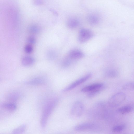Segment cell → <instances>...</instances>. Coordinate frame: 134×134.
I'll list each match as a JSON object with an SVG mask.
<instances>
[{
	"label": "cell",
	"instance_id": "2",
	"mask_svg": "<svg viewBox=\"0 0 134 134\" xmlns=\"http://www.w3.org/2000/svg\"><path fill=\"white\" fill-rule=\"evenodd\" d=\"M126 98V95L124 93L122 92H118L110 98L108 101V104L110 107H116L121 104L125 100Z\"/></svg>",
	"mask_w": 134,
	"mask_h": 134
},
{
	"label": "cell",
	"instance_id": "4",
	"mask_svg": "<svg viewBox=\"0 0 134 134\" xmlns=\"http://www.w3.org/2000/svg\"><path fill=\"white\" fill-rule=\"evenodd\" d=\"M93 35L92 32L89 29H81L79 32L78 40L80 43H85L91 39L93 37Z\"/></svg>",
	"mask_w": 134,
	"mask_h": 134
},
{
	"label": "cell",
	"instance_id": "19",
	"mask_svg": "<svg viewBox=\"0 0 134 134\" xmlns=\"http://www.w3.org/2000/svg\"><path fill=\"white\" fill-rule=\"evenodd\" d=\"M125 125L124 124L116 126L113 128L112 131L115 132H118L122 131L125 129Z\"/></svg>",
	"mask_w": 134,
	"mask_h": 134
},
{
	"label": "cell",
	"instance_id": "11",
	"mask_svg": "<svg viewBox=\"0 0 134 134\" xmlns=\"http://www.w3.org/2000/svg\"><path fill=\"white\" fill-rule=\"evenodd\" d=\"M67 26L70 29H74L77 27L79 24V22L77 19L71 18L69 19L67 22Z\"/></svg>",
	"mask_w": 134,
	"mask_h": 134
},
{
	"label": "cell",
	"instance_id": "6",
	"mask_svg": "<svg viewBox=\"0 0 134 134\" xmlns=\"http://www.w3.org/2000/svg\"><path fill=\"white\" fill-rule=\"evenodd\" d=\"M98 128V125L91 123L81 124L75 126L74 130L76 131H81L88 130H95Z\"/></svg>",
	"mask_w": 134,
	"mask_h": 134
},
{
	"label": "cell",
	"instance_id": "16",
	"mask_svg": "<svg viewBox=\"0 0 134 134\" xmlns=\"http://www.w3.org/2000/svg\"><path fill=\"white\" fill-rule=\"evenodd\" d=\"M104 87L105 86L89 92L87 94L88 97L89 98L94 97L103 90Z\"/></svg>",
	"mask_w": 134,
	"mask_h": 134
},
{
	"label": "cell",
	"instance_id": "23",
	"mask_svg": "<svg viewBox=\"0 0 134 134\" xmlns=\"http://www.w3.org/2000/svg\"><path fill=\"white\" fill-rule=\"evenodd\" d=\"M34 4L36 5H40L43 4L44 2L42 0H34Z\"/></svg>",
	"mask_w": 134,
	"mask_h": 134
},
{
	"label": "cell",
	"instance_id": "12",
	"mask_svg": "<svg viewBox=\"0 0 134 134\" xmlns=\"http://www.w3.org/2000/svg\"><path fill=\"white\" fill-rule=\"evenodd\" d=\"M133 109V107L131 105H126L118 109V112L122 114L129 113L132 111Z\"/></svg>",
	"mask_w": 134,
	"mask_h": 134
},
{
	"label": "cell",
	"instance_id": "22",
	"mask_svg": "<svg viewBox=\"0 0 134 134\" xmlns=\"http://www.w3.org/2000/svg\"><path fill=\"white\" fill-rule=\"evenodd\" d=\"M27 41L29 44H34L35 43L36 40L34 37L31 36L28 38Z\"/></svg>",
	"mask_w": 134,
	"mask_h": 134
},
{
	"label": "cell",
	"instance_id": "24",
	"mask_svg": "<svg viewBox=\"0 0 134 134\" xmlns=\"http://www.w3.org/2000/svg\"><path fill=\"white\" fill-rule=\"evenodd\" d=\"M70 63V62L69 59H66L63 62V65L64 67H66L69 65Z\"/></svg>",
	"mask_w": 134,
	"mask_h": 134
},
{
	"label": "cell",
	"instance_id": "9",
	"mask_svg": "<svg viewBox=\"0 0 134 134\" xmlns=\"http://www.w3.org/2000/svg\"><path fill=\"white\" fill-rule=\"evenodd\" d=\"M45 80L42 77H38L33 79L26 82V83L32 85H41L44 84Z\"/></svg>",
	"mask_w": 134,
	"mask_h": 134
},
{
	"label": "cell",
	"instance_id": "20",
	"mask_svg": "<svg viewBox=\"0 0 134 134\" xmlns=\"http://www.w3.org/2000/svg\"><path fill=\"white\" fill-rule=\"evenodd\" d=\"M134 88V83L133 82H130L125 85L122 87L123 90H133Z\"/></svg>",
	"mask_w": 134,
	"mask_h": 134
},
{
	"label": "cell",
	"instance_id": "3",
	"mask_svg": "<svg viewBox=\"0 0 134 134\" xmlns=\"http://www.w3.org/2000/svg\"><path fill=\"white\" fill-rule=\"evenodd\" d=\"M84 106L83 103L80 101L75 102L71 108L70 115L73 119H75L80 117L84 111Z\"/></svg>",
	"mask_w": 134,
	"mask_h": 134
},
{
	"label": "cell",
	"instance_id": "17",
	"mask_svg": "<svg viewBox=\"0 0 134 134\" xmlns=\"http://www.w3.org/2000/svg\"><path fill=\"white\" fill-rule=\"evenodd\" d=\"M99 19L98 16L95 15H90L88 18V21L90 24L92 25L97 24L99 22Z\"/></svg>",
	"mask_w": 134,
	"mask_h": 134
},
{
	"label": "cell",
	"instance_id": "8",
	"mask_svg": "<svg viewBox=\"0 0 134 134\" xmlns=\"http://www.w3.org/2000/svg\"><path fill=\"white\" fill-rule=\"evenodd\" d=\"M104 86V84L102 83L94 84L83 87L81 89V91L83 92H89Z\"/></svg>",
	"mask_w": 134,
	"mask_h": 134
},
{
	"label": "cell",
	"instance_id": "5",
	"mask_svg": "<svg viewBox=\"0 0 134 134\" xmlns=\"http://www.w3.org/2000/svg\"><path fill=\"white\" fill-rule=\"evenodd\" d=\"M92 74H88L84 76L76 81L62 90L63 92L69 91L84 82L91 77Z\"/></svg>",
	"mask_w": 134,
	"mask_h": 134
},
{
	"label": "cell",
	"instance_id": "7",
	"mask_svg": "<svg viewBox=\"0 0 134 134\" xmlns=\"http://www.w3.org/2000/svg\"><path fill=\"white\" fill-rule=\"evenodd\" d=\"M84 55V53L81 51L77 49L72 50L68 54L69 58L74 60L80 59L83 57Z\"/></svg>",
	"mask_w": 134,
	"mask_h": 134
},
{
	"label": "cell",
	"instance_id": "14",
	"mask_svg": "<svg viewBox=\"0 0 134 134\" xmlns=\"http://www.w3.org/2000/svg\"><path fill=\"white\" fill-rule=\"evenodd\" d=\"M2 107L5 109L10 111H14L16 108V105L12 103H4L2 105Z\"/></svg>",
	"mask_w": 134,
	"mask_h": 134
},
{
	"label": "cell",
	"instance_id": "10",
	"mask_svg": "<svg viewBox=\"0 0 134 134\" xmlns=\"http://www.w3.org/2000/svg\"><path fill=\"white\" fill-rule=\"evenodd\" d=\"M34 59L32 57L28 56L23 57L21 60L22 64L25 66L31 65L34 63Z\"/></svg>",
	"mask_w": 134,
	"mask_h": 134
},
{
	"label": "cell",
	"instance_id": "13",
	"mask_svg": "<svg viewBox=\"0 0 134 134\" xmlns=\"http://www.w3.org/2000/svg\"><path fill=\"white\" fill-rule=\"evenodd\" d=\"M118 75L117 71L114 69L108 70L105 72V76L109 78H115L117 77Z\"/></svg>",
	"mask_w": 134,
	"mask_h": 134
},
{
	"label": "cell",
	"instance_id": "18",
	"mask_svg": "<svg viewBox=\"0 0 134 134\" xmlns=\"http://www.w3.org/2000/svg\"><path fill=\"white\" fill-rule=\"evenodd\" d=\"M40 30L39 27L35 24L32 25L29 27V32L31 34H36L38 33Z\"/></svg>",
	"mask_w": 134,
	"mask_h": 134
},
{
	"label": "cell",
	"instance_id": "15",
	"mask_svg": "<svg viewBox=\"0 0 134 134\" xmlns=\"http://www.w3.org/2000/svg\"><path fill=\"white\" fill-rule=\"evenodd\" d=\"M26 127V124L22 125L13 130L12 133L14 134L22 133L25 131Z\"/></svg>",
	"mask_w": 134,
	"mask_h": 134
},
{
	"label": "cell",
	"instance_id": "21",
	"mask_svg": "<svg viewBox=\"0 0 134 134\" xmlns=\"http://www.w3.org/2000/svg\"><path fill=\"white\" fill-rule=\"evenodd\" d=\"M24 50L26 53L30 54L32 52L33 48L30 44H27L24 47Z\"/></svg>",
	"mask_w": 134,
	"mask_h": 134
},
{
	"label": "cell",
	"instance_id": "1",
	"mask_svg": "<svg viewBox=\"0 0 134 134\" xmlns=\"http://www.w3.org/2000/svg\"><path fill=\"white\" fill-rule=\"evenodd\" d=\"M55 98L49 100L45 105L41 117L40 123L41 127L44 129L46 127L48 120L52 113L58 102Z\"/></svg>",
	"mask_w": 134,
	"mask_h": 134
}]
</instances>
